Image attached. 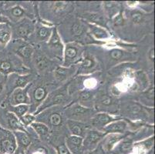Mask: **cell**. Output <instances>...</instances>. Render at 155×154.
<instances>
[{"label":"cell","instance_id":"obj_1","mask_svg":"<svg viewBox=\"0 0 155 154\" xmlns=\"http://www.w3.org/2000/svg\"><path fill=\"white\" fill-rule=\"evenodd\" d=\"M126 127L124 122H117L110 124L105 129L107 132H122Z\"/></svg>","mask_w":155,"mask_h":154},{"label":"cell","instance_id":"obj_2","mask_svg":"<svg viewBox=\"0 0 155 154\" xmlns=\"http://www.w3.org/2000/svg\"><path fill=\"white\" fill-rule=\"evenodd\" d=\"M68 143L70 147L74 151L78 150L82 143V139L78 136H71L68 139Z\"/></svg>","mask_w":155,"mask_h":154},{"label":"cell","instance_id":"obj_3","mask_svg":"<svg viewBox=\"0 0 155 154\" xmlns=\"http://www.w3.org/2000/svg\"><path fill=\"white\" fill-rule=\"evenodd\" d=\"M69 127H70V130L73 133L74 135L76 136H81L83 134V129L82 127L80 126V125H79L78 123L75 122H72L70 121L68 123Z\"/></svg>","mask_w":155,"mask_h":154},{"label":"cell","instance_id":"obj_4","mask_svg":"<svg viewBox=\"0 0 155 154\" xmlns=\"http://www.w3.org/2000/svg\"><path fill=\"white\" fill-rule=\"evenodd\" d=\"M111 120L110 117L106 114H99L96 116L94 119V123L99 124V125H105Z\"/></svg>","mask_w":155,"mask_h":154},{"label":"cell","instance_id":"obj_5","mask_svg":"<svg viewBox=\"0 0 155 154\" xmlns=\"http://www.w3.org/2000/svg\"><path fill=\"white\" fill-rule=\"evenodd\" d=\"M2 147L4 150L9 152H12L15 150V145L9 139L2 141Z\"/></svg>","mask_w":155,"mask_h":154},{"label":"cell","instance_id":"obj_6","mask_svg":"<svg viewBox=\"0 0 155 154\" xmlns=\"http://www.w3.org/2000/svg\"><path fill=\"white\" fill-rule=\"evenodd\" d=\"M32 126L35 129V130L39 134V135L43 136L46 135L48 133V128L45 125L41 123H33Z\"/></svg>","mask_w":155,"mask_h":154},{"label":"cell","instance_id":"obj_7","mask_svg":"<svg viewBox=\"0 0 155 154\" xmlns=\"http://www.w3.org/2000/svg\"><path fill=\"white\" fill-rule=\"evenodd\" d=\"M46 95V92L43 87H39L34 92V98L36 101H41Z\"/></svg>","mask_w":155,"mask_h":154},{"label":"cell","instance_id":"obj_8","mask_svg":"<svg viewBox=\"0 0 155 154\" xmlns=\"http://www.w3.org/2000/svg\"><path fill=\"white\" fill-rule=\"evenodd\" d=\"M101 137V134H100L99 133L97 132H90L88 136H87V140L91 143H96L97 141L99 140Z\"/></svg>","mask_w":155,"mask_h":154},{"label":"cell","instance_id":"obj_9","mask_svg":"<svg viewBox=\"0 0 155 154\" xmlns=\"http://www.w3.org/2000/svg\"><path fill=\"white\" fill-rule=\"evenodd\" d=\"M19 52L22 56H24V57H29L32 53V49L31 46H23V47L20 48L19 50Z\"/></svg>","mask_w":155,"mask_h":154},{"label":"cell","instance_id":"obj_10","mask_svg":"<svg viewBox=\"0 0 155 154\" xmlns=\"http://www.w3.org/2000/svg\"><path fill=\"white\" fill-rule=\"evenodd\" d=\"M15 101L16 103H22L26 102V96L22 92L19 91L15 96Z\"/></svg>","mask_w":155,"mask_h":154},{"label":"cell","instance_id":"obj_11","mask_svg":"<svg viewBox=\"0 0 155 154\" xmlns=\"http://www.w3.org/2000/svg\"><path fill=\"white\" fill-rule=\"evenodd\" d=\"M61 116L58 113H54L50 116V123L53 126H59L61 123Z\"/></svg>","mask_w":155,"mask_h":154},{"label":"cell","instance_id":"obj_12","mask_svg":"<svg viewBox=\"0 0 155 154\" xmlns=\"http://www.w3.org/2000/svg\"><path fill=\"white\" fill-rule=\"evenodd\" d=\"M77 54V49L74 47H68L66 49V57L69 59H73Z\"/></svg>","mask_w":155,"mask_h":154},{"label":"cell","instance_id":"obj_13","mask_svg":"<svg viewBox=\"0 0 155 154\" xmlns=\"http://www.w3.org/2000/svg\"><path fill=\"white\" fill-rule=\"evenodd\" d=\"M9 126H11V128H12V129H18V128H19V126H20L17 120H16L15 117L12 115H9Z\"/></svg>","mask_w":155,"mask_h":154},{"label":"cell","instance_id":"obj_14","mask_svg":"<svg viewBox=\"0 0 155 154\" xmlns=\"http://www.w3.org/2000/svg\"><path fill=\"white\" fill-rule=\"evenodd\" d=\"M10 39V34L9 32H0V42H2L3 44L8 42V41Z\"/></svg>","mask_w":155,"mask_h":154},{"label":"cell","instance_id":"obj_15","mask_svg":"<svg viewBox=\"0 0 155 154\" xmlns=\"http://www.w3.org/2000/svg\"><path fill=\"white\" fill-rule=\"evenodd\" d=\"M94 34L97 38H102V39H104V38L107 37V32L103 30V29H99V28H97V29H94Z\"/></svg>","mask_w":155,"mask_h":154},{"label":"cell","instance_id":"obj_16","mask_svg":"<svg viewBox=\"0 0 155 154\" xmlns=\"http://www.w3.org/2000/svg\"><path fill=\"white\" fill-rule=\"evenodd\" d=\"M131 18L134 22H135V23H140L142 21V19H143V15L139 12H135L132 13Z\"/></svg>","mask_w":155,"mask_h":154},{"label":"cell","instance_id":"obj_17","mask_svg":"<svg viewBox=\"0 0 155 154\" xmlns=\"http://www.w3.org/2000/svg\"><path fill=\"white\" fill-rule=\"evenodd\" d=\"M27 110L28 107L26 106H19L15 108V112L19 116H22L27 111Z\"/></svg>","mask_w":155,"mask_h":154},{"label":"cell","instance_id":"obj_18","mask_svg":"<svg viewBox=\"0 0 155 154\" xmlns=\"http://www.w3.org/2000/svg\"><path fill=\"white\" fill-rule=\"evenodd\" d=\"M72 31L73 33L76 36H80V34H82L83 32V27L79 24H74L72 28Z\"/></svg>","mask_w":155,"mask_h":154},{"label":"cell","instance_id":"obj_19","mask_svg":"<svg viewBox=\"0 0 155 154\" xmlns=\"http://www.w3.org/2000/svg\"><path fill=\"white\" fill-rule=\"evenodd\" d=\"M110 55H111V57H112L113 59H119L122 57L123 53H122L120 49H114V50L111 51Z\"/></svg>","mask_w":155,"mask_h":154},{"label":"cell","instance_id":"obj_20","mask_svg":"<svg viewBox=\"0 0 155 154\" xmlns=\"http://www.w3.org/2000/svg\"><path fill=\"white\" fill-rule=\"evenodd\" d=\"M0 70L3 72H9L11 70V64L10 63L7 61H4L0 64Z\"/></svg>","mask_w":155,"mask_h":154},{"label":"cell","instance_id":"obj_21","mask_svg":"<svg viewBox=\"0 0 155 154\" xmlns=\"http://www.w3.org/2000/svg\"><path fill=\"white\" fill-rule=\"evenodd\" d=\"M38 36L40 39H45L49 36V29L46 28H42L39 29V32H38Z\"/></svg>","mask_w":155,"mask_h":154},{"label":"cell","instance_id":"obj_22","mask_svg":"<svg viewBox=\"0 0 155 154\" xmlns=\"http://www.w3.org/2000/svg\"><path fill=\"white\" fill-rule=\"evenodd\" d=\"M64 99V96L63 94H58L56 95V97H53L51 100V103L52 104H59L60 103H62Z\"/></svg>","mask_w":155,"mask_h":154},{"label":"cell","instance_id":"obj_23","mask_svg":"<svg viewBox=\"0 0 155 154\" xmlns=\"http://www.w3.org/2000/svg\"><path fill=\"white\" fill-rule=\"evenodd\" d=\"M12 13L14 16L19 17L23 14V10H22L20 7H15V8H12Z\"/></svg>","mask_w":155,"mask_h":154},{"label":"cell","instance_id":"obj_24","mask_svg":"<svg viewBox=\"0 0 155 154\" xmlns=\"http://www.w3.org/2000/svg\"><path fill=\"white\" fill-rule=\"evenodd\" d=\"M19 139H20V142L22 145L24 146H28L30 143V140H29V137H28L27 136L24 135V134H22L20 136V137H19Z\"/></svg>","mask_w":155,"mask_h":154},{"label":"cell","instance_id":"obj_25","mask_svg":"<svg viewBox=\"0 0 155 154\" xmlns=\"http://www.w3.org/2000/svg\"><path fill=\"white\" fill-rule=\"evenodd\" d=\"M59 42H60V38H59L58 35H57V33H56V31L54 30L53 36H52L51 37V39H50V43H51V44L55 45V44H57Z\"/></svg>","mask_w":155,"mask_h":154},{"label":"cell","instance_id":"obj_26","mask_svg":"<svg viewBox=\"0 0 155 154\" xmlns=\"http://www.w3.org/2000/svg\"><path fill=\"white\" fill-rule=\"evenodd\" d=\"M26 83H27V80L26 78H24V77H19L17 80V86L18 87H23L26 86Z\"/></svg>","mask_w":155,"mask_h":154},{"label":"cell","instance_id":"obj_27","mask_svg":"<svg viewBox=\"0 0 155 154\" xmlns=\"http://www.w3.org/2000/svg\"><path fill=\"white\" fill-rule=\"evenodd\" d=\"M22 120L26 125H28V124H29L32 120H33V117H32V116L29 115L25 116L24 117H22Z\"/></svg>","mask_w":155,"mask_h":154},{"label":"cell","instance_id":"obj_28","mask_svg":"<svg viewBox=\"0 0 155 154\" xmlns=\"http://www.w3.org/2000/svg\"><path fill=\"white\" fill-rule=\"evenodd\" d=\"M57 149H58L59 154H70L68 149L64 145H61V146H58Z\"/></svg>","mask_w":155,"mask_h":154},{"label":"cell","instance_id":"obj_29","mask_svg":"<svg viewBox=\"0 0 155 154\" xmlns=\"http://www.w3.org/2000/svg\"><path fill=\"white\" fill-rule=\"evenodd\" d=\"M101 103L104 105H110L111 103V99L109 97H107V96H104L101 98Z\"/></svg>","mask_w":155,"mask_h":154},{"label":"cell","instance_id":"obj_30","mask_svg":"<svg viewBox=\"0 0 155 154\" xmlns=\"http://www.w3.org/2000/svg\"><path fill=\"white\" fill-rule=\"evenodd\" d=\"M19 34L21 36H26L28 34V29L23 26H21L19 29Z\"/></svg>","mask_w":155,"mask_h":154},{"label":"cell","instance_id":"obj_31","mask_svg":"<svg viewBox=\"0 0 155 154\" xmlns=\"http://www.w3.org/2000/svg\"><path fill=\"white\" fill-rule=\"evenodd\" d=\"M123 22H124V19L123 18H122V15H117V16L115 18V19H114V24H115L116 25H121V24H123Z\"/></svg>","mask_w":155,"mask_h":154},{"label":"cell","instance_id":"obj_32","mask_svg":"<svg viewBox=\"0 0 155 154\" xmlns=\"http://www.w3.org/2000/svg\"><path fill=\"white\" fill-rule=\"evenodd\" d=\"M131 143H124L123 144H122V146H121V149H123L124 151H128L129 149H131Z\"/></svg>","mask_w":155,"mask_h":154},{"label":"cell","instance_id":"obj_33","mask_svg":"<svg viewBox=\"0 0 155 154\" xmlns=\"http://www.w3.org/2000/svg\"><path fill=\"white\" fill-rule=\"evenodd\" d=\"M83 65H84V67L90 68V67H91V66H93V61L90 59H86L85 60H84Z\"/></svg>","mask_w":155,"mask_h":154},{"label":"cell","instance_id":"obj_34","mask_svg":"<svg viewBox=\"0 0 155 154\" xmlns=\"http://www.w3.org/2000/svg\"><path fill=\"white\" fill-rule=\"evenodd\" d=\"M109 140H108V142H107V146H110L111 147V146H112V144L114 143H115L116 142L117 140V139H118V137L117 136H111V137H110L109 138Z\"/></svg>","mask_w":155,"mask_h":154},{"label":"cell","instance_id":"obj_35","mask_svg":"<svg viewBox=\"0 0 155 154\" xmlns=\"http://www.w3.org/2000/svg\"><path fill=\"white\" fill-rule=\"evenodd\" d=\"M87 111V110H85L84 108H83V107H80V106H78V107H76L75 110H74V113H75L76 114H82V113H84Z\"/></svg>","mask_w":155,"mask_h":154},{"label":"cell","instance_id":"obj_36","mask_svg":"<svg viewBox=\"0 0 155 154\" xmlns=\"http://www.w3.org/2000/svg\"><path fill=\"white\" fill-rule=\"evenodd\" d=\"M90 19H91V20L94 21V22H100L101 20V17L99 15H94V14H93V15L90 16Z\"/></svg>","mask_w":155,"mask_h":154},{"label":"cell","instance_id":"obj_37","mask_svg":"<svg viewBox=\"0 0 155 154\" xmlns=\"http://www.w3.org/2000/svg\"><path fill=\"white\" fill-rule=\"evenodd\" d=\"M91 97V93H89V92H84V93L81 94V99H83V100H88Z\"/></svg>","mask_w":155,"mask_h":154},{"label":"cell","instance_id":"obj_38","mask_svg":"<svg viewBox=\"0 0 155 154\" xmlns=\"http://www.w3.org/2000/svg\"><path fill=\"white\" fill-rule=\"evenodd\" d=\"M154 50H153V49H151L150 51V53H149V58H150L151 60H153V58H154Z\"/></svg>","mask_w":155,"mask_h":154},{"label":"cell","instance_id":"obj_39","mask_svg":"<svg viewBox=\"0 0 155 154\" xmlns=\"http://www.w3.org/2000/svg\"><path fill=\"white\" fill-rule=\"evenodd\" d=\"M1 91H2V87L0 86V93H1Z\"/></svg>","mask_w":155,"mask_h":154},{"label":"cell","instance_id":"obj_40","mask_svg":"<svg viewBox=\"0 0 155 154\" xmlns=\"http://www.w3.org/2000/svg\"><path fill=\"white\" fill-rule=\"evenodd\" d=\"M0 22H1V19H0Z\"/></svg>","mask_w":155,"mask_h":154}]
</instances>
